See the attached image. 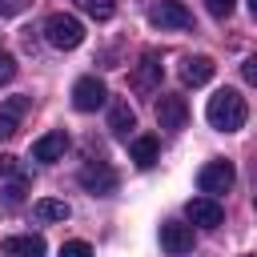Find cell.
Returning <instances> with one entry per match:
<instances>
[{"label": "cell", "mask_w": 257, "mask_h": 257, "mask_svg": "<svg viewBox=\"0 0 257 257\" xmlns=\"http://www.w3.org/2000/svg\"><path fill=\"white\" fill-rule=\"evenodd\" d=\"M157 124L165 133H181L189 124V100L177 96V92H161V100H157Z\"/></svg>", "instance_id": "8992f818"}, {"label": "cell", "mask_w": 257, "mask_h": 257, "mask_svg": "<svg viewBox=\"0 0 257 257\" xmlns=\"http://www.w3.org/2000/svg\"><path fill=\"white\" fill-rule=\"evenodd\" d=\"M108 128H112V137H120V141L133 137V128H137V112L128 108V100H116V104L108 108Z\"/></svg>", "instance_id": "9a60e30c"}, {"label": "cell", "mask_w": 257, "mask_h": 257, "mask_svg": "<svg viewBox=\"0 0 257 257\" xmlns=\"http://www.w3.org/2000/svg\"><path fill=\"white\" fill-rule=\"evenodd\" d=\"M233 181H237L233 161H209V165L197 173V189H201L205 197H221V193H229Z\"/></svg>", "instance_id": "277c9868"}, {"label": "cell", "mask_w": 257, "mask_h": 257, "mask_svg": "<svg viewBox=\"0 0 257 257\" xmlns=\"http://www.w3.org/2000/svg\"><path fill=\"white\" fill-rule=\"evenodd\" d=\"M213 72H217L213 56H185V60H181V80H185L189 88L209 84V80H213Z\"/></svg>", "instance_id": "7c38bea8"}, {"label": "cell", "mask_w": 257, "mask_h": 257, "mask_svg": "<svg viewBox=\"0 0 257 257\" xmlns=\"http://www.w3.org/2000/svg\"><path fill=\"white\" fill-rule=\"evenodd\" d=\"M253 209H257V189H253Z\"/></svg>", "instance_id": "4316f807"}, {"label": "cell", "mask_w": 257, "mask_h": 257, "mask_svg": "<svg viewBox=\"0 0 257 257\" xmlns=\"http://www.w3.org/2000/svg\"><path fill=\"white\" fill-rule=\"evenodd\" d=\"M44 40L52 44V48H76L80 40H84V24L76 20V16H68V12H52L48 20H44Z\"/></svg>", "instance_id": "7a4b0ae2"}, {"label": "cell", "mask_w": 257, "mask_h": 257, "mask_svg": "<svg viewBox=\"0 0 257 257\" xmlns=\"http://www.w3.org/2000/svg\"><path fill=\"white\" fill-rule=\"evenodd\" d=\"M12 76H16V56L8 48H0V84H8Z\"/></svg>", "instance_id": "44dd1931"}, {"label": "cell", "mask_w": 257, "mask_h": 257, "mask_svg": "<svg viewBox=\"0 0 257 257\" xmlns=\"http://www.w3.org/2000/svg\"><path fill=\"white\" fill-rule=\"evenodd\" d=\"M249 257H257V253H249Z\"/></svg>", "instance_id": "83f0119b"}, {"label": "cell", "mask_w": 257, "mask_h": 257, "mask_svg": "<svg viewBox=\"0 0 257 257\" xmlns=\"http://www.w3.org/2000/svg\"><path fill=\"white\" fill-rule=\"evenodd\" d=\"M149 24L153 28H177V32H193L197 24H193V12L181 4V0H161V4H153L149 8Z\"/></svg>", "instance_id": "3957f363"}, {"label": "cell", "mask_w": 257, "mask_h": 257, "mask_svg": "<svg viewBox=\"0 0 257 257\" xmlns=\"http://www.w3.org/2000/svg\"><path fill=\"white\" fill-rule=\"evenodd\" d=\"M161 245H165V253H173V257L193 253V225H185V221H165V225H161Z\"/></svg>", "instance_id": "30bf717a"}, {"label": "cell", "mask_w": 257, "mask_h": 257, "mask_svg": "<svg viewBox=\"0 0 257 257\" xmlns=\"http://www.w3.org/2000/svg\"><path fill=\"white\" fill-rule=\"evenodd\" d=\"M32 0H0V16H20Z\"/></svg>", "instance_id": "cb8c5ba5"}, {"label": "cell", "mask_w": 257, "mask_h": 257, "mask_svg": "<svg viewBox=\"0 0 257 257\" xmlns=\"http://www.w3.org/2000/svg\"><path fill=\"white\" fill-rule=\"evenodd\" d=\"M104 100H108L104 80H96V76H80V80L72 84V108H76V112H96Z\"/></svg>", "instance_id": "52a82bcc"}, {"label": "cell", "mask_w": 257, "mask_h": 257, "mask_svg": "<svg viewBox=\"0 0 257 257\" xmlns=\"http://www.w3.org/2000/svg\"><path fill=\"white\" fill-rule=\"evenodd\" d=\"M205 116H209L213 128H221V133H237V128L245 124L249 108H245V96H241L237 88H217V92L209 96V104H205Z\"/></svg>", "instance_id": "6da1fadb"}, {"label": "cell", "mask_w": 257, "mask_h": 257, "mask_svg": "<svg viewBox=\"0 0 257 257\" xmlns=\"http://www.w3.org/2000/svg\"><path fill=\"white\" fill-rule=\"evenodd\" d=\"M233 4H237V0H205V8H209L217 20H225V16L233 12Z\"/></svg>", "instance_id": "603a6c76"}, {"label": "cell", "mask_w": 257, "mask_h": 257, "mask_svg": "<svg viewBox=\"0 0 257 257\" xmlns=\"http://www.w3.org/2000/svg\"><path fill=\"white\" fill-rule=\"evenodd\" d=\"M28 108H32V96H8V100H0V141H12L20 133V120H24Z\"/></svg>", "instance_id": "9c48e42d"}, {"label": "cell", "mask_w": 257, "mask_h": 257, "mask_svg": "<svg viewBox=\"0 0 257 257\" xmlns=\"http://www.w3.org/2000/svg\"><path fill=\"white\" fill-rule=\"evenodd\" d=\"M80 185H84L92 197H112L116 185H120V177H116L112 165H104V161H88V165L80 169Z\"/></svg>", "instance_id": "5b68a950"}, {"label": "cell", "mask_w": 257, "mask_h": 257, "mask_svg": "<svg viewBox=\"0 0 257 257\" xmlns=\"http://www.w3.org/2000/svg\"><path fill=\"white\" fill-rule=\"evenodd\" d=\"M4 253L8 257H44L48 245H44L40 233H20V237H8L4 241Z\"/></svg>", "instance_id": "5bb4252c"}, {"label": "cell", "mask_w": 257, "mask_h": 257, "mask_svg": "<svg viewBox=\"0 0 257 257\" xmlns=\"http://www.w3.org/2000/svg\"><path fill=\"white\" fill-rule=\"evenodd\" d=\"M64 149H68V133H64V128H52V133H44V137L32 145V161L52 165V161L64 157Z\"/></svg>", "instance_id": "4fadbf2b"}, {"label": "cell", "mask_w": 257, "mask_h": 257, "mask_svg": "<svg viewBox=\"0 0 257 257\" xmlns=\"http://www.w3.org/2000/svg\"><path fill=\"white\" fill-rule=\"evenodd\" d=\"M241 76H245L249 84H257V52H253V56H245V64H241Z\"/></svg>", "instance_id": "d4e9b609"}, {"label": "cell", "mask_w": 257, "mask_h": 257, "mask_svg": "<svg viewBox=\"0 0 257 257\" xmlns=\"http://www.w3.org/2000/svg\"><path fill=\"white\" fill-rule=\"evenodd\" d=\"M60 257H92V249H88V241H64Z\"/></svg>", "instance_id": "7402d4cb"}, {"label": "cell", "mask_w": 257, "mask_h": 257, "mask_svg": "<svg viewBox=\"0 0 257 257\" xmlns=\"http://www.w3.org/2000/svg\"><path fill=\"white\" fill-rule=\"evenodd\" d=\"M24 189H28V177H20V181L4 185V205H20V201H24Z\"/></svg>", "instance_id": "d6986e66"}, {"label": "cell", "mask_w": 257, "mask_h": 257, "mask_svg": "<svg viewBox=\"0 0 257 257\" xmlns=\"http://www.w3.org/2000/svg\"><path fill=\"white\" fill-rule=\"evenodd\" d=\"M12 173H16V177H28V169L20 165V157L4 153V157H0V177H12Z\"/></svg>", "instance_id": "ffe728a7"}, {"label": "cell", "mask_w": 257, "mask_h": 257, "mask_svg": "<svg viewBox=\"0 0 257 257\" xmlns=\"http://www.w3.org/2000/svg\"><path fill=\"white\" fill-rule=\"evenodd\" d=\"M185 217H189L193 225H201V229H217V225L225 221V209H221L217 197H193V201L185 205Z\"/></svg>", "instance_id": "ba28073f"}, {"label": "cell", "mask_w": 257, "mask_h": 257, "mask_svg": "<svg viewBox=\"0 0 257 257\" xmlns=\"http://www.w3.org/2000/svg\"><path fill=\"white\" fill-rule=\"evenodd\" d=\"M249 12H253V16H257V0H249Z\"/></svg>", "instance_id": "484cf974"}, {"label": "cell", "mask_w": 257, "mask_h": 257, "mask_svg": "<svg viewBox=\"0 0 257 257\" xmlns=\"http://www.w3.org/2000/svg\"><path fill=\"white\" fill-rule=\"evenodd\" d=\"M80 12H88L92 20H112V0H76Z\"/></svg>", "instance_id": "ac0fdd59"}, {"label": "cell", "mask_w": 257, "mask_h": 257, "mask_svg": "<svg viewBox=\"0 0 257 257\" xmlns=\"http://www.w3.org/2000/svg\"><path fill=\"white\" fill-rule=\"evenodd\" d=\"M128 161L137 165V169H153L157 165V137H133V145H128Z\"/></svg>", "instance_id": "2e32d148"}, {"label": "cell", "mask_w": 257, "mask_h": 257, "mask_svg": "<svg viewBox=\"0 0 257 257\" xmlns=\"http://www.w3.org/2000/svg\"><path fill=\"white\" fill-rule=\"evenodd\" d=\"M133 88L137 92H157L161 88V60H157V52H145L133 64Z\"/></svg>", "instance_id": "8fae6325"}, {"label": "cell", "mask_w": 257, "mask_h": 257, "mask_svg": "<svg viewBox=\"0 0 257 257\" xmlns=\"http://www.w3.org/2000/svg\"><path fill=\"white\" fill-rule=\"evenodd\" d=\"M32 213H36L40 221H68V213H72V209H68L64 201H52V197H44V201H36V205H32Z\"/></svg>", "instance_id": "e0dca14e"}]
</instances>
